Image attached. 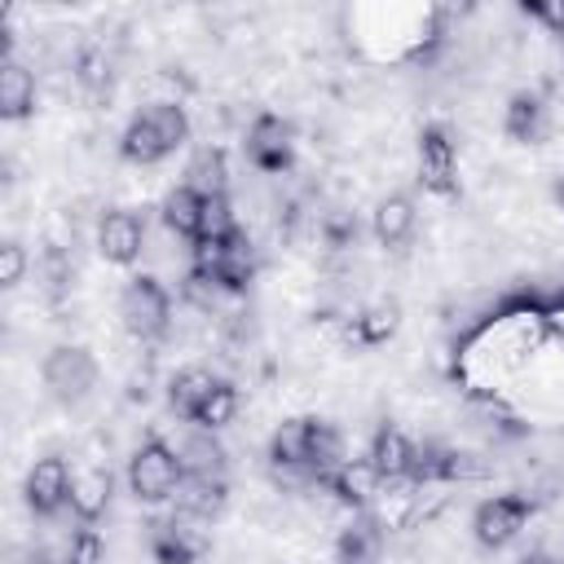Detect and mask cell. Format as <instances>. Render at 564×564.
<instances>
[{
    "label": "cell",
    "instance_id": "obj_1",
    "mask_svg": "<svg viewBox=\"0 0 564 564\" xmlns=\"http://www.w3.org/2000/svg\"><path fill=\"white\" fill-rule=\"evenodd\" d=\"M194 123L185 115L181 101H150L145 110H137L123 132H119V159L137 163V167H154L163 159H172L185 141H189Z\"/></svg>",
    "mask_w": 564,
    "mask_h": 564
},
{
    "label": "cell",
    "instance_id": "obj_2",
    "mask_svg": "<svg viewBox=\"0 0 564 564\" xmlns=\"http://www.w3.org/2000/svg\"><path fill=\"white\" fill-rule=\"evenodd\" d=\"M185 485V458L176 445H167L163 436H145L132 458H128V494L141 502V507H163V502H176Z\"/></svg>",
    "mask_w": 564,
    "mask_h": 564
},
{
    "label": "cell",
    "instance_id": "obj_3",
    "mask_svg": "<svg viewBox=\"0 0 564 564\" xmlns=\"http://www.w3.org/2000/svg\"><path fill=\"white\" fill-rule=\"evenodd\" d=\"M119 322L141 344L163 339L172 326V291L154 273H132L119 291Z\"/></svg>",
    "mask_w": 564,
    "mask_h": 564
},
{
    "label": "cell",
    "instance_id": "obj_4",
    "mask_svg": "<svg viewBox=\"0 0 564 564\" xmlns=\"http://www.w3.org/2000/svg\"><path fill=\"white\" fill-rule=\"evenodd\" d=\"M414 159H419V185L432 198H458L463 176H458V141L445 123H423L414 137Z\"/></svg>",
    "mask_w": 564,
    "mask_h": 564
},
{
    "label": "cell",
    "instance_id": "obj_5",
    "mask_svg": "<svg viewBox=\"0 0 564 564\" xmlns=\"http://www.w3.org/2000/svg\"><path fill=\"white\" fill-rule=\"evenodd\" d=\"M529 520H533V502L524 494H516V489L489 494L471 511V538L485 551H502V546H511L529 529Z\"/></svg>",
    "mask_w": 564,
    "mask_h": 564
},
{
    "label": "cell",
    "instance_id": "obj_6",
    "mask_svg": "<svg viewBox=\"0 0 564 564\" xmlns=\"http://www.w3.org/2000/svg\"><path fill=\"white\" fill-rule=\"evenodd\" d=\"M40 379H44V388H48L53 401L79 405L97 388V357L88 348H79V344H57L40 361Z\"/></svg>",
    "mask_w": 564,
    "mask_h": 564
},
{
    "label": "cell",
    "instance_id": "obj_7",
    "mask_svg": "<svg viewBox=\"0 0 564 564\" xmlns=\"http://www.w3.org/2000/svg\"><path fill=\"white\" fill-rule=\"evenodd\" d=\"M247 163L256 172H269V176H282L295 167V128L291 119L273 115V110H260L251 123H247Z\"/></svg>",
    "mask_w": 564,
    "mask_h": 564
},
{
    "label": "cell",
    "instance_id": "obj_8",
    "mask_svg": "<svg viewBox=\"0 0 564 564\" xmlns=\"http://www.w3.org/2000/svg\"><path fill=\"white\" fill-rule=\"evenodd\" d=\"M70 476H75V467L62 454L35 458L26 467V476H22V502H26V511L35 520H53L57 511H66L70 507Z\"/></svg>",
    "mask_w": 564,
    "mask_h": 564
},
{
    "label": "cell",
    "instance_id": "obj_9",
    "mask_svg": "<svg viewBox=\"0 0 564 564\" xmlns=\"http://www.w3.org/2000/svg\"><path fill=\"white\" fill-rule=\"evenodd\" d=\"M145 251V220L132 207H110L97 220V256L115 269H132Z\"/></svg>",
    "mask_w": 564,
    "mask_h": 564
},
{
    "label": "cell",
    "instance_id": "obj_10",
    "mask_svg": "<svg viewBox=\"0 0 564 564\" xmlns=\"http://www.w3.org/2000/svg\"><path fill=\"white\" fill-rule=\"evenodd\" d=\"M551 132V106L538 88H516L502 106V137L511 145H542Z\"/></svg>",
    "mask_w": 564,
    "mask_h": 564
},
{
    "label": "cell",
    "instance_id": "obj_11",
    "mask_svg": "<svg viewBox=\"0 0 564 564\" xmlns=\"http://www.w3.org/2000/svg\"><path fill=\"white\" fill-rule=\"evenodd\" d=\"M476 476L471 454L445 445V441H414V458H410V476L414 485H449V480H467Z\"/></svg>",
    "mask_w": 564,
    "mask_h": 564
},
{
    "label": "cell",
    "instance_id": "obj_12",
    "mask_svg": "<svg viewBox=\"0 0 564 564\" xmlns=\"http://www.w3.org/2000/svg\"><path fill=\"white\" fill-rule=\"evenodd\" d=\"M317 485L330 489L335 502H344V507H352V511H366V507L375 502V494L383 489V480H379V471L370 467L366 454H361V458H344V463H339L335 471H326Z\"/></svg>",
    "mask_w": 564,
    "mask_h": 564
},
{
    "label": "cell",
    "instance_id": "obj_13",
    "mask_svg": "<svg viewBox=\"0 0 564 564\" xmlns=\"http://www.w3.org/2000/svg\"><path fill=\"white\" fill-rule=\"evenodd\" d=\"M414 225H419L414 198L401 194V189L383 194V198L375 203V212H370V234H375V242H379L383 251H401V247L414 238Z\"/></svg>",
    "mask_w": 564,
    "mask_h": 564
},
{
    "label": "cell",
    "instance_id": "obj_14",
    "mask_svg": "<svg viewBox=\"0 0 564 564\" xmlns=\"http://www.w3.org/2000/svg\"><path fill=\"white\" fill-rule=\"evenodd\" d=\"M110 498H115V476H110V467H101V463L75 467V476H70V516H75L79 524H97V520L110 511Z\"/></svg>",
    "mask_w": 564,
    "mask_h": 564
},
{
    "label": "cell",
    "instance_id": "obj_15",
    "mask_svg": "<svg viewBox=\"0 0 564 564\" xmlns=\"http://www.w3.org/2000/svg\"><path fill=\"white\" fill-rule=\"evenodd\" d=\"M366 458H370V467L379 471V480L383 485H397V480H405L410 476V458H414V441L397 427V423H379L375 427V436H370V445H366Z\"/></svg>",
    "mask_w": 564,
    "mask_h": 564
},
{
    "label": "cell",
    "instance_id": "obj_16",
    "mask_svg": "<svg viewBox=\"0 0 564 564\" xmlns=\"http://www.w3.org/2000/svg\"><path fill=\"white\" fill-rule=\"evenodd\" d=\"M203 551H207V538H198L185 524V516L150 524V555H154V564H198Z\"/></svg>",
    "mask_w": 564,
    "mask_h": 564
},
{
    "label": "cell",
    "instance_id": "obj_17",
    "mask_svg": "<svg viewBox=\"0 0 564 564\" xmlns=\"http://www.w3.org/2000/svg\"><path fill=\"white\" fill-rule=\"evenodd\" d=\"M308 436H313V414L282 419L269 436V463L278 471H304L308 476Z\"/></svg>",
    "mask_w": 564,
    "mask_h": 564
},
{
    "label": "cell",
    "instance_id": "obj_18",
    "mask_svg": "<svg viewBox=\"0 0 564 564\" xmlns=\"http://www.w3.org/2000/svg\"><path fill=\"white\" fill-rule=\"evenodd\" d=\"M379 555H383V524L357 511L335 538V564H379Z\"/></svg>",
    "mask_w": 564,
    "mask_h": 564
},
{
    "label": "cell",
    "instance_id": "obj_19",
    "mask_svg": "<svg viewBox=\"0 0 564 564\" xmlns=\"http://www.w3.org/2000/svg\"><path fill=\"white\" fill-rule=\"evenodd\" d=\"M203 194L194 189V185H185V181H176L167 194H163V203H159V216H163V225L176 234V238H185L189 247L198 242V234H203Z\"/></svg>",
    "mask_w": 564,
    "mask_h": 564
},
{
    "label": "cell",
    "instance_id": "obj_20",
    "mask_svg": "<svg viewBox=\"0 0 564 564\" xmlns=\"http://www.w3.org/2000/svg\"><path fill=\"white\" fill-rule=\"evenodd\" d=\"M35 115V75L9 57L0 62V119L4 123H26Z\"/></svg>",
    "mask_w": 564,
    "mask_h": 564
},
{
    "label": "cell",
    "instance_id": "obj_21",
    "mask_svg": "<svg viewBox=\"0 0 564 564\" xmlns=\"http://www.w3.org/2000/svg\"><path fill=\"white\" fill-rule=\"evenodd\" d=\"M229 498V476H185L176 494V516L185 520H216Z\"/></svg>",
    "mask_w": 564,
    "mask_h": 564
},
{
    "label": "cell",
    "instance_id": "obj_22",
    "mask_svg": "<svg viewBox=\"0 0 564 564\" xmlns=\"http://www.w3.org/2000/svg\"><path fill=\"white\" fill-rule=\"evenodd\" d=\"M216 379H220V375H212L207 366H185V370H176V375L167 379V410H172L181 423H189L194 405L207 397V388H212Z\"/></svg>",
    "mask_w": 564,
    "mask_h": 564
},
{
    "label": "cell",
    "instance_id": "obj_23",
    "mask_svg": "<svg viewBox=\"0 0 564 564\" xmlns=\"http://www.w3.org/2000/svg\"><path fill=\"white\" fill-rule=\"evenodd\" d=\"M185 185H194L203 198L229 194V163H225V150H216V145L194 150L189 163H185Z\"/></svg>",
    "mask_w": 564,
    "mask_h": 564
},
{
    "label": "cell",
    "instance_id": "obj_24",
    "mask_svg": "<svg viewBox=\"0 0 564 564\" xmlns=\"http://www.w3.org/2000/svg\"><path fill=\"white\" fill-rule=\"evenodd\" d=\"M234 414H238V388H234L229 379H216V383L207 388V397L194 405V414H189V427H203V432H220V427H229V423H234Z\"/></svg>",
    "mask_w": 564,
    "mask_h": 564
},
{
    "label": "cell",
    "instance_id": "obj_25",
    "mask_svg": "<svg viewBox=\"0 0 564 564\" xmlns=\"http://www.w3.org/2000/svg\"><path fill=\"white\" fill-rule=\"evenodd\" d=\"M348 458L344 449V432L330 423V419H317L313 414V436H308V476L322 480L326 471H335L339 463Z\"/></svg>",
    "mask_w": 564,
    "mask_h": 564
},
{
    "label": "cell",
    "instance_id": "obj_26",
    "mask_svg": "<svg viewBox=\"0 0 564 564\" xmlns=\"http://www.w3.org/2000/svg\"><path fill=\"white\" fill-rule=\"evenodd\" d=\"M176 449L185 458V476H225V449H220L216 432L189 427L185 445H176Z\"/></svg>",
    "mask_w": 564,
    "mask_h": 564
},
{
    "label": "cell",
    "instance_id": "obj_27",
    "mask_svg": "<svg viewBox=\"0 0 564 564\" xmlns=\"http://www.w3.org/2000/svg\"><path fill=\"white\" fill-rule=\"evenodd\" d=\"M397 322H401L397 304H375V308H366V313H357L348 322V339L357 348H379V344H388L397 335Z\"/></svg>",
    "mask_w": 564,
    "mask_h": 564
},
{
    "label": "cell",
    "instance_id": "obj_28",
    "mask_svg": "<svg viewBox=\"0 0 564 564\" xmlns=\"http://www.w3.org/2000/svg\"><path fill=\"white\" fill-rule=\"evenodd\" d=\"M242 225H238V216H234V198L229 194H212L207 203H203V234H198V242H225L229 234H238Z\"/></svg>",
    "mask_w": 564,
    "mask_h": 564
},
{
    "label": "cell",
    "instance_id": "obj_29",
    "mask_svg": "<svg viewBox=\"0 0 564 564\" xmlns=\"http://www.w3.org/2000/svg\"><path fill=\"white\" fill-rule=\"evenodd\" d=\"M66 560L70 564H106V538L97 533V524H79L66 542Z\"/></svg>",
    "mask_w": 564,
    "mask_h": 564
},
{
    "label": "cell",
    "instance_id": "obj_30",
    "mask_svg": "<svg viewBox=\"0 0 564 564\" xmlns=\"http://www.w3.org/2000/svg\"><path fill=\"white\" fill-rule=\"evenodd\" d=\"M520 13L538 22L546 35L564 40V0H520Z\"/></svg>",
    "mask_w": 564,
    "mask_h": 564
},
{
    "label": "cell",
    "instance_id": "obj_31",
    "mask_svg": "<svg viewBox=\"0 0 564 564\" xmlns=\"http://www.w3.org/2000/svg\"><path fill=\"white\" fill-rule=\"evenodd\" d=\"M22 278H26V247L18 238H4L0 242V286L13 291V286H22Z\"/></svg>",
    "mask_w": 564,
    "mask_h": 564
},
{
    "label": "cell",
    "instance_id": "obj_32",
    "mask_svg": "<svg viewBox=\"0 0 564 564\" xmlns=\"http://www.w3.org/2000/svg\"><path fill=\"white\" fill-rule=\"evenodd\" d=\"M555 207L564 212V172H560V181H555Z\"/></svg>",
    "mask_w": 564,
    "mask_h": 564
},
{
    "label": "cell",
    "instance_id": "obj_33",
    "mask_svg": "<svg viewBox=\"0 0 564 564\" xmlns=\"http://www.w3.org/2000/svg\"><path fill=\"white\" fill-rule=\"evenodd\" d=\"M35 564H70V560H66V555H62V560H53V555H40Z\"/></svg>",
    "mask_w": 564,
    "mask_h": 564
},
{
    "label": "cell",
    "instance_id": "obj_34",
    "mask_svg": "<svg viewBox=\"0 0 564 564\" xmlns=\"http://www.w3.org/2000/svg\"><path fill=\"white\" fill-rule=\"evenodd\" d=\"M524 564H546V560H524Z\"/></svg>",
    "mask_w": 564,
    "mask_h": 564
}]
</instances>
